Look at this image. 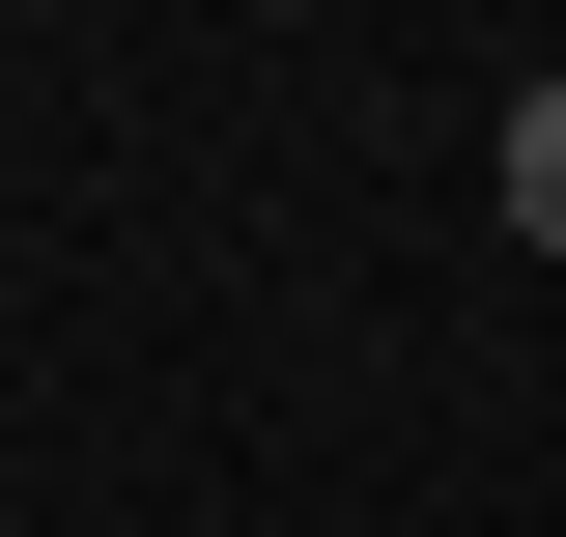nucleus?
Returning a JSON list of instances; mask_svg holds the SVG:
<instances>
[{
	"label": "nucleus",
	"mask_w": 566,
	"mask_h": 537,
	"mask_svg": "<svg viewBox=\"0 0 566 537\" xmlns=\"http://www.w3.org/2000/svg\"><path fill=\"white\" fill-rule=\"evenodd\" d=\"M482 199H510V255H566V85H510V114H482Z\"/></svg>",
	"instance_id": "nucleus-1"
}]
</instances>
